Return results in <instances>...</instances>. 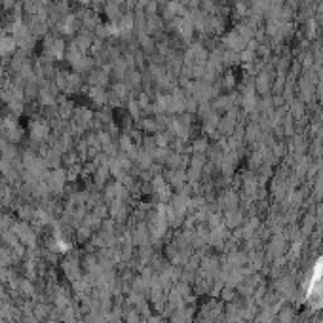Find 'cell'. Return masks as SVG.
<instances>
[{"label":"cell","instance_id":"obj_1","mask_svg":"<svg viewBox=\"0 0 323 323\" xmlns=\"http://www.w3.org/2000/svg\"><path fill=\"white\" fill-rule=\"evenodd\" d=\"M46 50H48V54H52V56H56V57H61V56H63V50H65L63 40L50 38L46 42Z\"/></svg>","mask_w":323,"mask_h":323},{"label":"cell","instance_id":"obj_2","mask_svg":"<svg viewBox=\"0 0 323 323\" xmlns=\"http://www.w3.org/2000/svg\"><path fill=\"white\" fill-rule=\"evenodd\" d=\"M17 42L16 38H10V36H2L0 38V56H8L16 50Z\"/></svg>","mask_w":323,"mask_h":323},{"label":"cell","instance_id":"obj_3","mask_svg":"<svg viewBox=\"0 0 323 323\" xmlns=\"http://www.w3.org/2000/svg\"><path fill=\"white\" fill-rule=\"evenodd\" d=\"M91 82H95V84H105V82H107V76H105V74H103V72H95L94 76H91Z\"/></svg>","mask_w":323,"mask_h":323},{"label":"cell","instance_id":"obj_4","mask_svg":"<svg viewBox=\"0 0 323 323\" xmlns=\"http://www.w3.org/2000/svg\"><path fill=\"white\" fill-rule=\"evenodd\" d=\"M32 135H34V137H44V135H46V126H44V124H36V126H34V131H32Z\"/></svg>","mask_w":323,"mask_h":323}]
</instances>
